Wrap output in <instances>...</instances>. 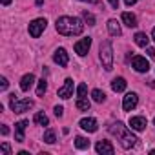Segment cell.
<instances>
[{"label": "cell", "mask_w": 155, "mask_h": 155, "mask_svg": "<svg viewBox=\"0 0 155 155\" xmlns=\"http://www.w3.org/2000/svg\"><path fill=\"white\" fill-rule=\"evenodd\" d=\"M122 22L128 26V28H135L137 26V17L133 13H122Z\"/></svg>", "instance_id": "cell-18"}, {"label": "cell", "mask_w": 155, "mask_h": 155, "mask_svg": "<svg viewBox=\"0 0 155 155\" xmlns=\"http://www.w3.org/2000/svg\"><path fill=\"white\" fill-rule=\"evenodd\" d=\"M75 146L79 148V150H88L90 148V140L86 139V137H75Z\"/></svg>", "instance_id": "cell-20"}, {"label": "cell", "mask_w": 155, "mask_h": 155, "mask_svg": "<svg viewBox=\"0 0 155 155\" xmlns=\"http://www.w3.org/2000/svg\"><path fill=\"white\" fill-rule=\"evenodd\" d=\"M17 95L13 93V95H9V99H11V111H15V113H24V111H28V110H31L33 108V101L31 99H24V101H18V99H15Z\"/></svg>", "instance_id": "cell-4"}, {"label": "cell", "mask_w": 155, "mask_h": 155, "mask_svg": "<svg viewBox=\"0 0 155 155\" xmlns=\"http://www.w3.org/2000/svg\"><path fill=\"white\" fill-rule=\"evenodd\" d=\"M133 38H135V44L140 46V48H148V44H150V38H148L146 33H137Z\"/></svg>", "instance_id": "cell-19"}, {"label": "cell", "mask_w": 155, "mask_h": 155, "mask_svg": "<svg viewBox=\"0 0 155 155\" xmlns=\"http://www.w3.org/2000/svg\"><path fill=\"white\" fill-rule=\"evenodd\" d=\"M73 95V81L71 79H66L64 81V86L58 88V97L60 99H69Z\"/></svg>", "instance_id": "cell-9"}, {"label": "cell", "mask_w": 155, "mask_h": 155, "mask_svg": "<svg viewBox=\"0 0 155 155\" xmlns=\"http://www.w3.org/2000/svg\"><path fill=\"white\" fill-rule=\"evenodd\" d=\"M108 31H110V35H113V37H120V35H122L120 24H119V22H117L115 18L108 20Z\"/></svg>", "instance_id": "cell-16"}, {"label": "cell", "mask_w": 155, "mask_h": 155, "mask_svg": "<svg viewBox=\"0 0 155 155\" xmlns=\"http://www.w3.org/2000/svg\"><path fill=\"white\" fill-rule=\"evenodd\" d=\"M95 150H97V153H102V155H113V151H115L111 142H108V140H99L95 144Z\"/></svg>", "instance_id": "cell-12"}, {"label": "cell", "mask_w": 155, "mask_h": 155, "mask_svg": "<svg viewBox=\"0 0 155 155\" xmlns=\"http://www.w3.org/2000/svg\"><path fill=\"white\" fill-rule=\"evenodd\" d=\"M35 122H37L38 126H48V124H49V119H48V115H46V113L38 111V113L35 115Z\"/></svg>", "instance_id": "cell-21"}, {"label": "cell", "mask_w": 155, "mask_h": 155, "mask_svg": "<svg viewBox=\"0 0 155 155\" xmlns=\"http://www.w3.org/2000/svg\"><path fill=\"white\" fill-rule=\"evenodd\" d=\"M9 133V128L8 126H2V135H8Z\"/></svg>", "instance_id": "cell-34"}, {"label": "cell", "mask_w": 155, "mask_h": 155, "mask_svg": "<svg viewBox=\"0 0 155 155\" xmlns=\"http://www.w3.org/2000/svg\"><path fill=\"white\" fill-rule=\"evenodd\" d=\"M55 115L57 117H62L64 115V108L62 106H55Z\"/></svg>", "instance_id": "cell-30"}, {"label": "cell", "mask_w": 155, "mask_h": 155, "mask_svg": "<svg viewBox=\"0 0 155 155\" xmlns=\"http://www.w3.org/2000/svg\"><path fill=\"white\" fill-rule=\"evenodd\" d=\"M99 57H101L102 68H104L106 71H111V69H113V48H111V42H110V40H104V42L101 44Z\"/></svg>", "instance_id": "cell-3"}, {"label": "cell", "mask_w": 155, "mask_h": 155, "mask_svg": "<svg viewBox=\"0 0 155 155\" xmlns=\"http://www.w3.org/2000/svg\"><path fill=\"white\" fill-rule=\"evenodd\" d=\"M151 37H153V40H155V28H153V31H151Z\"/></svg>", "instance_id": "cell-37"}, {"label": "cell", "mask_w": 155, "mask_h": 155, "mask_svg": "<svg viewBox=\"0 0 155 155\" xmlns=\"http://www.w3.org/2000/svg\"><path fill=\"white\" fill-rule=\"evenodd\" d=\"M0 153H2V155H13L11 153V146L8 142H2V144H0Z\"/></svg>", "instance_id": "cell-27"}, {"label": "cell", "mask_w": 155, "mask_h": 155, "mask_svg": "<svg viewBox=\"0 0 155 155\" xmlns=\"http://www.w3.org/2000/svg\"><path fill=\"white\" fill-rule=\"evenodd\" d=\"M131 68L139 73H146V71H150V62L144 57H133L131 58Z\"/></svg>", "instance_id": "cell-6"}, {"label": "cell", "mask_w": 155, "mask_h": 155, "mask_svg": "<svg viewBox=\"0 0 155 155\" xmlns=\"http://www.w3.org/2000/svg\"><path fill=\"white\" fill-rule=\"evenodd\" d=\"M86 93H88V86L86 84H79V88H77V95H79V99L86 97Z\"/></svg>", "instance_id": "cell-28"}, {"label": "cell", "mask_w": 155, "mask_h": 155, "mask_svg": "<svg viewBox=\"0 0 155 155\" xmlns=\"http://www.w3.org/2000/svg\"><path fill=\"white\" fill-rule=\"evenodd\" d=\"M8 86H9L8 79H6V77H2V79H0V90H2V91H6V90H8Z\"/></svg>", "instance_id": "cell-29"}, {"label": "cell", "mask_w": 155, "mask_h": 155, "mask_svg": "<svg viewBox=\"0 0 155 155\" xmlns=\"http://www.w3.org/2000/svg\"><path fill=\"white\" fill-rule=\"evenodd\" d=\"M90 101H88V97H82V99H79V101H77V108H79L81 111H88L90 110Z\"/></svg>", "instance_id": "cell-22"}, {"label": "cell", "mask_w": 155, "mask_h": 155, "mask_svg": "<svg viewBox=\"0 0 155 155\" xmlns=\"http://www.w3.org/2000/svg\"><path fill=\"white\" fill-rule=\"evenodd\" d=\"M146 51H148L150 57H155V49H153V48H146Z\"/></svg>", "instance_id": "cell-32"}, {"label": "cell", "mask_w": 155, "mask_h": 155, "mask_svg": "<svg viewBox=\"0 0 155 155\" xmlns=\"http://www.w3.org/2000/svg\"><path fill=\"white\" fill-rule=\"evenodd\" d=\"M90 48H91V38L88 37V38H82V40H79V42L75 44V53L84 57V55H88Z\"/></svg>", "instance_id": "cell-7"}, {"label": "cell", "mask_w": 155, "mask_h": 155, "mask_svg": "<svg viewBox=\"0 0 155 155\" xmlns=\"http://www.w3.org/2000/svg\"><path fill=\"white\" fill-rule=\"evenodd\" d=\"M91 97H93L95 102H104V101H106V95H104V91H101V90H93V91H91Z\"/></svg>", "instance_id": "cell-23"}, {"label": "cell", "mask_w": 155, "mask_h": 155, "mask_svg": "<svg viewBox=\"0 0 155 155\" xmlns=\"http://www.w3.org/2000/svg\"><path fill=\"white\" fill-rule=\"evenodd\" d=\"M137 102H139L137 93H128V95L124 97V101H122V108H124V111H131V110L137 106Z\"/></svg>", "instance_id": "cell-10"}, {"label": "cell", "mask_w": 155, "mask_h": 155, "mask_svg": "<svg viewBox=\"0 0 155 155\" xmlns=\"http://www.w3.org/2000/svg\"><path fill=\"white\" fill-rule=\"evenodd\" d=\"M42 2H44V0H37V6H40V4H42Z\"/></svg>", "instance_id": "cell-38"}, {"label": "cell", "mask_w": 155, "mask_h": 155, "mask_svg": "<svg viewBox=\"0 0 155 155\" xmlns=\"http://www.w3.org/2000/svg\"><path fill=\"white\" fill-rule=\"evenodd\" d=\"M124 2H126V6H133V4L139 2V0H124Z\"/></svg>", "instance_id": "cell-33"}, {"label": "cell", "mask_w": 155, "mask_h": 155, "mask_svg": "<svg viewBox=\"0 0 155 155\" xmlns=\"http://www.w3.org/2000/svg\"><path fill=\"white\" fill-rule=\"evenodd\" d=\"M53 60H55L58 66L66 68V66H68V62H69V57H68V53H66V49H64V48H58V49L53 53Z\"/></svg>", "instance_id": "cell-8"}, {"label": "cell", "mask_w": 155, "mask_h": 155, "mask_svg": "<svg viewBox=\"0 0 155 155\" xmlns=\"http://www.w3.org/2000/svg\"><path fill=\"white\" fill-rule=\"evenodd\" d=\"M28 124H29L28 120H18L15 124V139H17V142H24V131H26Z\"/></svg>", "instance_id": "cell-13"}, {"label": "cell", "mask_w": 155, "mask_h": 155, "mask_svg": "<svg viewBox=\"0 0 155 155\" xmlns=\"http://www.w3.org/2000/svg\"><path fill=\"white\" fill-rule=\"evenodd\" d=\"M153 124H155V120H153Z\"/></svg>", "instance_id": "cell-39"}, {"label": "cell", "mask_w": 155, "mask_h": 155, "mask_svg": "<svg viewBox=\"0 0 155 155\" xmlns=\"http://www.w3.org/2000/svg\"><path fill=\"white\" fill-rule=\"evenodd\" d=\"M46 26H48L46 18H35V20L29 24V35H31L33 38H38V37L42 35V31L46 29Z\"/></svg>", "instance_id": "cell-5"}, {"label": "cell", "mask_w": 155, "mask_h": 155, "mask_svg": "<svg viewBox=\"0 0 155 155\" xmlns=\"http://www.w3.org/2000/svg\"><path fill=\"white\" fill-rule=\"evenodd\" d=\"M2 4H4V6H9V4H11V0H2Z\"/></svg>", "instance_id": "cell-36"}, {"label": "cell", "mask_w": 155, "mask_h": 155, "mask_svg": "<svg viewBox=\"0 0 155 155\" xmlns=\"http://www.w3.org/2000/svg\"><path fill=\"white\" fill-rule=\"evenodd\" d=\"M57 31L60 35H66V37H73V35H81L84 31V24L81 18L77 17H60L57 18V24H55Z\"/></svg>", "instance_id": "cell-1"}, {"label": "cell", "mask_w": 155, "mask_h": 155, "mask_svg": "<svg viewBox=\"0 0 155 155\" xmlns=\"http://www.w3.org/2000/svg\"><path fill=\"white\" fill-rule=\"evenodd\" d=\"M146 124H148L146 117H131V119H130V128H131L133 131H142V130L146 128Z\"/></svg>", "instance_id": "cell-11"}, {"label": "cell", "mask_w": 155, "mask_h": 155, "mask_svg": "<svg viewBox=\"0 0 155 155\" xmlns=\"http://www.w3.org/2000/svg\"><path fill=\"white\" fill-rule=\"evenodd\" d=\"M33 82H35V75H33V73L24 75L22 81H20V90H22V91H29L31 86H33Z\"/></svg>", "instance_id": "cell-15"}, {"label": "cell", "mask_w": 155, "mask_h": 155, "mask_svg": "<svg viewBox=\"0 0 155 155\" xmlns=\"http://www.w3.org/2000/svg\"><path fill=\"white\" fill-rule=\"evenodd\" d=\"M79 124H81V128H82V130H86V131H90V133L97 131V128H99V126H97V120H95V119H91V117L82 119Z\"/></svg>", "instance_id": "cell-14"}, {"label": "cell", "mask_w": 155, "mask_h": 155, "mask_svg": "<svg viewBox=\"0 0 155 155\" xmlns=\"http://www.w3.org/2000/svg\"><path fill=\"white\" fill-rule=\"evenodd\" d=\"M57 139H55V131L53 130H46V133H44V142H48V144H53Z\"/></svg>", "instance_id": "cell-24"}, {"label": "cell", "mask_w": 155, "mask_h": 155, "mask_svg": "<svg viewBox=\"0 0 155 155\" xmlns=\"http://www.w3.org/2000/svg\"><path fill=\"white\" fill-rule=\"evenodd\" d=\"M108 2L111 4V8H115V9H119V0H108Z\"/></svg>", "instance_id": "cell-31"}, {"label": "cell", "mask_w": 155, "mask_h": 155, "mask_svg": "<svg viewBox=\"0 0 155 155\" xmlns=\"http://www.w3.org/2000/svg\"><path fill=\"white\" fill-rule=\"evenodd\" d=\"M111 90L117 91V93L124 91V90H126V81L122 79V77H117V79H113V81H111Z\"/></svg>", "instance_id": "cell-17"}, {"label": "cell", "mask_w": 155, "mask_h": 155, "mask_svg": "<svg viewBox=\"0 0 155 155\" xmlns=\"http://www.w3.org/2000/svg\"><path fill=\"white\" fill-rule=\"evenodd\" d=\"M46 90H48V82L42 79V81H38V88H37V95L38 97H42L44 93H46Z\"/></svg>", "instance_id": "cell-25"}, {"label": "cell", "mask_w": 155, "mask_h": 155, "mask_svg": "<svg viewBox=\"0 0 155 155\" xmlns=\"http://www.w3.org/2000/svg\"><path fill=\"white\" fill-rule=\"evenodd\" d=\"M108 130H110L111 135H115V137L119 139V142H120V146H122L124 150H131V148L137 144V137H135L122 122H113Z\"/></svg>", "instance_id": "cell-2"}, {"label": "cell", "mask_w": 155, "mask_h": 155, "mask_svg": "<svg viewBox=\"0 0 155 155\" xmlns=\"http://www.w3.org/2000/svg\"><path fill=\"white\" fill-rule=\"evenodd\" d=\"M81 2H90V4H97V0H81Z\"/></svg>", "instance_id": "cell-35"}, {"label": "cell", "mask_w": 155, "mask_h": 155, "mask_svg": "<svg viewBox=\"0 0 155 155\" xmlns=\"http://www.w3.org/2000/svg\"><path fill=\"white\" fill-rule=\"evenodd\" d=\"M82 17H84V20L88 22V26H95V17H93V13H90V11H82Z\"/></svg>", "instance_id": "cell-26"}]
</instances>
